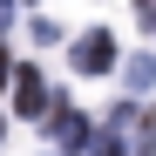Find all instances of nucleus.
Listing matches in <instances>:
<instances>
[{
    "mask_svg": "<svg viewBox=\"0 0 156 156\" xmlns=\"http://www.w3.org/2000/svg\"><path fill=\"white\" fill-rule=\"evenodd\" d=\"M68 61H75V75H109V68H115V34H102V27L82 34Z\"/></svg>",
    "mask_w": 156,
    "mask_h": 156,
    "instance_id": "obj_2",
    "label": "nucleus"
},
{
    "mask_svg": "<svg viewBox=\"0 0 156 156\" xmlns=\"http://www.w3.org/2000/svg\"><path fill=\"white\" fill-rule=\"evenodd\" d=\"M14 75H20V68L7 61V48H0V88H14Z\"/></svg>",
    "mask_w": 156,
    "mask_h": 156,
    "instance_id": "obj_5",
    "label": "nucleus"
},
{
    "mask_svg": "<svg viewBox=\"0 0 156 156\" xmlns=\"http://www.w3.org/2000/svg\"><path fill=\"white\" fill-rule=\"evenodd\" d=\"M48 129H55V143H61V149H75V143H95L88 115H82V109H68V102H55V115H48Z\"/></svg>",
    "mask_w": 156,
    "mask_h": 156,
    "instance_id": "obj_3",
    "label": "nucleus"
},
{
    "mask_svg": "<svg viewBox=\"0 0 156 156\" xmlns=\"http://www.w3.org/2000/svg\"><path fill=\"white\" fill-rule=\"evenodd\" d=\"M14 27V0H0V34H7Z\"/></svg>",
    "mask_w": 156,
    "mask_h": 156,
    "instance_id": "obj_6",
    "label": "nucleus"
},
{
    "mask_svg": "<svg viewBox=\"0 0 156 156\" xmlns=\"http://www.w3.org/2000/svg\"><path fill=\"white\" fill-rule=\"evenodd\" d=\"M156 82V55H136V61H129V88H149Z\"/></svg>",
    "mask_w": 156,
    "mask_h": 156,
    "instance_id": "obj_4",
    "label": "nucleus"
},
{
    "mask_svg": "<svg viewBox=\"0 0 156 156\" xmlns=\"http://www.w3.org/2000/svg\"><path fill=\"white\" fill-rule=\"evenodd\" d=\"M143 27H156V7H149V14H143Z\"/></svg>",
    "mask_w": 156,
    "mask_h": 156,
    "instance_id": "obj_7",
    "label": "nucleus"
},
{
    "mask_svg": "<svg viewBox=\"0 0 156 156\" xmlns=\"http://www.w3.org/2000/svg\"><path fill=\"white\" fill-rule=\"evenodd\" d=\"M14 109L27 115V122H41V115H55V95H48V82H41V68H20V75H14Z\"/></svg>",
    "mask_w": 156,
    "mask_h": 156,
    "instance_id": "obj_1",
    "label": "nucleus"
}]
</instances>
